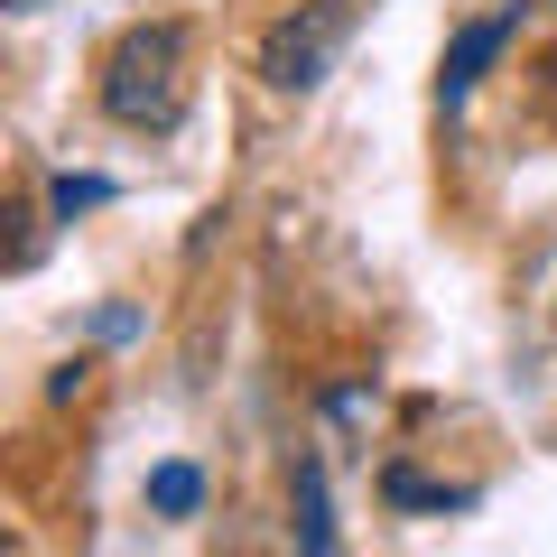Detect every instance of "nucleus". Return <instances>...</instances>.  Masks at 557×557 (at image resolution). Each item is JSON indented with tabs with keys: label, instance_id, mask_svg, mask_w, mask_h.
Returning a JSON list of instances; mask_svg holds the SVG:
<instances>
[{
	"label": "nucleus",
	"instance_id": "nucleus-5",
	"mask_svg": "<svg viewBox=\"0 0 557 557\" xmlns=\"http://www.w3.org/2000/svg\"><path fill=\"white\" fill-rule=\"evenodd\" d=\"M298 539H307V548H335V520H325V483H317V465H307V474H298Z\"/></svg>",
	"mask_w": 557,
	"mask_h": 557
},
{
	"label": "nucleus",
	"instance_id": "nucleus-1",
	"mask_svg": "<svg viewBox=\"0 0 557 557\" xmlns=\"http://www.w3.org/2000/svg\"><path fill=\"white\" fill-rule=\"evenodd\" d=\"M102 112L121 131H177V112H186V28L177 20L121 28V47L102 57Z\"/></svg>",
	"mask_w": 557,
	"mask_h": 557
},
{
	"label": "nucleus",
	"instance_id": "nucleus-6",
	"mask_svg": "<svg viewBox=\"0 0 557 557\" xmlns=\"http://www.w3.org/2000/svg\"><path fill=\"white\" fill-rule=\"evenodd\" d=\"M47 205H57V214H94V205H112V186H102V177H57Z\"/></svg>",
	"mask_w": 557,
	"mask_h": 557
},
{
	"label": "nucleus",
	"instance_id": "nucleus-4",
	"mask_svg": "<svg viewBox=\"0 0 557 557\" xmlns=\"http://www.w3.org/2000/svg\"><path fill=\"white\" fill-rule=\"evenodd\" d=\"M196 502H205V474H196V465H159V474H149V511L186 520Z\"/></svg>",
	"mask_w": 557,
	"mask_h": 557
},
{
	"label": "nucleus",
	"instance_id": "nucleus-7",
	"mask_svg": "<svg viewBox=\"0 0 557 557\" xmlns=\"http://www.w3.org/2000/svg\"><path fill=\"white\" fill-rule=\"evenodd\" d=\"M391 502H428V511H446V502H465V483H428V474H391Z\"/></svg>",
	"mask_w": 557,
	"mask_h": 557
},
{
	"label": "nucleus",
	"instance_id": "nucleus-3",
	"mask_svg": "<svg viewBox=\"0 0 557 557\" xmlns=\"http://www.w3.org/2000/svg\"><path fill=\"white\" fill-rule=\"evenodd\" d=\"M511 28H520V10H502V20H474L456 47H446V75H437V94H446V102H465V94L483 84V65H493L502 47H511Z\"/></svg>",
	"mask_w": 557,
	"mask_h": 557
},
{
	"label": "nucleus",
	"instance_id": "nucleus-2",
	"mask_svg": "<svg viewBox=\"0 0 557 557\" xmlns=\"http://www.w3.org/2000/svg\"><path fill=\"white\" fill-rule=\"evenodd\" d=\"M354 10L362 0H307L298 20H278L270 47H260V75H270V94H317L325 75H335L344 38H354Z\"/></svg>",
	"mask_w": 557,
	"mask_h": 557
},
{
	"label": "nucleus",
	"instance_id": "nucleus-8",
	"mask_svg": "<svg viewBox=\"0 0 557 557\" xmlns=\"http://www.w3.org/2000/svg\"><path fill=\"white\" fill-rule=\"evenodd\" d=\"M10 10H38V0H10Z\"/></svg>",
	"mask_w": 557,
	"mask_h": 557
}]
</instances>
